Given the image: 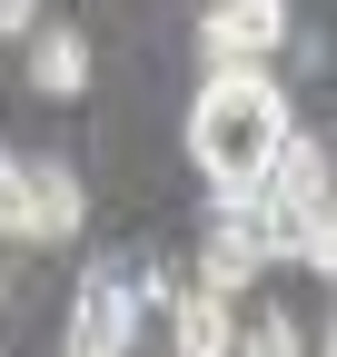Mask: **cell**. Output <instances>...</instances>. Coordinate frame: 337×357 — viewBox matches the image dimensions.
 Here are the masks:
<instances>
[{
  "instance_id": "cell-5",
  "label": "cell",
  "mask_w": 337,
  "mask_h": 357,
  "mask_svg": "<svg viewBox=\"0 0 337 357\" xmlns=\"http://www.w3.org/2000/svg\"><path fill=\"white\" fill-rule=\"evenodd\" d=\"M20 178H30V238H79V218H90L79 169L70 159H20Z\"/></svg>"
},
{
  "instance_id": "cell-8",
  "label": "cell",
  "mask_w": 337,
  "mask_h": 357,
  "mask_svg": "<svg viewBox=\"0 0 337 357\" xmlns=\"http://www.w3.org/2000/svg\"><path fill=\"white\" fill-rule=\"evenodd\" d=\"M238 347H258V357H298L308 328H298V318H278V307H258V328H238Z\"/></svg>"
},
{
  "instance_id": "cell-3",
  "label": "cell",
  "mask_w": 337,
  "mask_h": 357,
  "mask_svg": "<svg viewBox=\"0 0 337 357\" xmlns=\"http://www.w3.org/2000/svg\"><path fill=\"white\" fill-rule=\"evenodd\" d=\"M298 40V20H288V0H208V20H198V50L208 60H268Z\"/></svg>"
},
{
  "instance_id": "cell-2",
  "label": "cell",
  "mask_w": 337,
  "mask_h": 357,
  "mask_svg": "<svg viewBox=\"0 0 337 357\" xmlns=\"http://www.w3.org/2000/svg\"><path fill=\"white\" fill-rule=\"evenodd\" d=\"M139 318H149V307L130 298V268H90L79 298H70V357H119L139 337Z\"/></svg>"
},
{
  "instance_id": "cell-9",
  "label": "cell",
  "mask_w": 337,
  "mask_h": 357,
  "mask_svg": "<svg viewBox=\"0 0 337 357\" xmlns=\"http://www.w3.org/2000/svg\"><path fill=\"white\" fill-rule=\"evenodd\" d=\"M0 238H30V178H20V159H0Z\"/></svg>"
},
{
  "instance_id": "cell-10",
  "label": "cell",
  "mask_w": 337,
  "mask_h": 357,
  "mask_svg": "<svg viewBox=\"0 0 337 357\" xmlns=\"http://www.w3.org/2000/svg\"><path fill=\"white\" fill-rule=\"evenodd\" d=\"M30 20H40V0H0V40H20Z\"/></svg>"
},
{
  "instance_id": "cell-6",
  "label": "cell",
  "mask_w": 337,
  "mask_h": 357,
  "mask_svg": "<svg viewBox=\"0 0 337 357\" xmlns=\"http://www.w3.org/2000/svg\"><path fill=\"white\" fill-rule=\"evenodd\" d=\"M30 89H40V100H79V89H90V40L30 20Z\"/></svg>"
},
{
  "instance_id": "cell-11",
  "label": "cell",
  "mask_w": 337,
  "mask_h": 357,
  "mask_svg": "<svg viewBox=\"0 0 337 357\" xmlns=\"http://www.w3.org/2000/svg\"><path fill=\"white\" fill-rule=\"evenodd\" d=\"M0 307H10V268H0Z\"/></svg>"
},
{
  "instance_id": "cell-7",
  "label": "cell",
  "mask_w": 337,
  "mask_h": 357,
  "mask_svg": "<svg viewBox=\"0 0 337 357\" xmlns=\"http://www.w3.org/2000/svg\"><path fill=\"white\" fill-rule=\"evenodd\" d=\"M168 337H179L189 357H228V347H238V318H228L219 288H189V298L168 288Z\"/></svg>"
},
{
  "instance_id": "cell-4",
  "label": "cell",
  "mask_w": 337,
  "mask_h": 357,
  "mask_svg": "<svg viewBox=\"0 0 337 357\" xmlns=\"http://www.w3.org/2000/svg\"><path fill=\"white\" fill-rule=\"evenodd\" d=\"M258 268H268L258 229H248L238 208H219V218H208V238H198V288H219V298H238V288H258Z\"/></svg>"
},
{
  "instance_id": "cell-1",
  "label": "cell",
  "mask_w": 337,
  "mask_h": 357,
  "mask_svg": "<svg viewBox=\"0 0 337 357\" xmlns=\"http://www.w3.org/2000/svg\"><path fill=\"white\" fill-rule=\"evenodd\" d=\"M288 119H298V109H288V89L268 79V60H208V89L189 109V159L208 169L219 199H248Z\"/></svg>"
}]
</instances>
